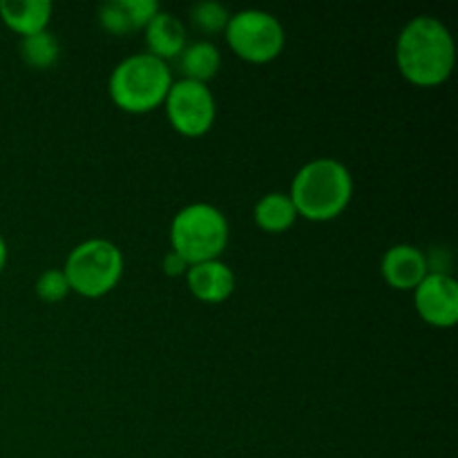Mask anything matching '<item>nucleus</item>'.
<instances>
[{"instance_id":"1","label":"nucleus","mask_w":458,"mask_h":458,"mask_svg":"<svg viewBox=\"0 0 458 458\" xmlns=\"http://www.w3.org/2000/svg\"><path fill=\"white\" fill-rule=\"evenodd\" d=\"M456 47L450 30L438 18L416 16L401 30L396 40V65L416 88H437L454 72Z\"/></svg>"},{"instance_id":"2","label":"nucleus","mask_w":458,"mask_h":458,"mask_svg":"<svg viewBox=\"0 0 458 458\" xmlns=\"http://www.w3.org/2000/svg\"><path fill=\"white\" fill-rule=\"evenodd\" d=\"M289 197L298 210V217L307 222H331L352 204V170L331 157L307 161L295 173Z\"/></svg>"},{"instance_id":"3","label":"nucleus","mask_w":458,"mask_h":458,"mask_svg":"<svg viewBox=\"0 0 458 458\" xmlns=\"http://www.w3.org/2000/svg\"><path fill=\"white\" fill-rule=\"evenodd\" d=\"M173 85L168 63L141 52L123 58L107 79V94L119 110L128 114H148L164 106Z\"/></svg>"},{"instance_id":"4","label":"nucleus","mask_w":458,"mask_h":458,"mask_svg":"<svg viewBox=\"0 0 458 458\" xmlns=\"http://www.w3.org/2000/svg\"><path fill=\"white\" fill-rule=\"evenodd\" d=\"M228 237L231 228L226 215L217 206L204 201L183 206L170 224V244L174 253L186 259L188 267L222 258Z\"/></svg>"},{"instance_id":"5","label":"nucleus","mask_w":458,"mask_h":458,"mask_svg":"<svg viewBox=\"0 0 458 458\" xmlns=\"http://www.w3.org/2000/svg\"><path fill=\"white\" fill-rule=\"evenodd\" d=\"M63 273L72 293L89 300L103 298L123 277V253L114 242L92 237L70 250Z\"/></svg>"},{"instance_id":"6","label":"nucleus","mask_w":458,"mask_h":458,"mask_svg":"<svg viewBox=\"0 0 458 458\" xmlns=\"http://www.w3.org/2000/svg\"><path fill=\"white\" fill-rule=\"evenodd\" d=\"M226 43L237 58L253 65H267L276 61L286 43L280 18L262 9H244L231 13L226 25Z\"/></svg>"},{"instance_id":"7","label":"nucleus","mask_w":458,"mask_h":458,"mask_svg":"<svg viewBox=\"0 0 458 458\" xmlns=\"http://www.w3.org/2000/svg\"><path fill=\"white\" fill-rule=\"evenodd\" d=\"M165 116L174 132L188 139H199L210 132L217 116V103L208 85L197 81H173L164 101Z\"/></svg>"},{"instance_id":"8","label":"nucleus","mask_w":458,"mask_h":458,"mask_svg":"<svg viewBox=\"0 0 458 458\" xmlns=\"http://www.w3.org/2000/svg\"><path fill=\"white\" fill-rule=\"evenodd\" d=\"M411 293L416 313L429 327L450 329L458 322V284L450 273L429 271Z\"/></svg>"},{"instance_id":"9","label":"nucleus","mask_w":458,"mask_h":458,"mask_svg":"<svg viewBox=\"0 0 458 458\" xmlns=\"http://www.w3.org/2000/svg\"><path fill=\"white\" fill-rule=\"evenodd\" d=\"M383 280L396 291H414L429 273V258L414 244H394L380 259Z\"/></svg>"},{"instance_id":"10","label":"nucleus","mask_w":458,"mask_h":458,"mask_svg":"<svg viewBox=\"0 0 458 458\" xmlns=\"http://www.w3.org/2000/svg\"><path fill=\"white\" fill-rule=\"evenodd\" d=\"M188 291L204 304H222L235 291V273L222 259L192 264L186 271Z\"/></svg>"},{"instance_id":"11","label":"nucleus","mask_w":458,"mask_h":458,"mask_svg":"<svg viewBox=\"0 0 458 458\" xmlns=\"http://www.w3.org/2000/svg\"><path fill=\"white\" fill-rule=\"evenodd\" d=\"M159 9L157 0H110L98 7V25L107 34L128 36L137 30H146Z\"/></svg>"},{"instance_id":"12","label":"nucleus","mask_w":458,"mask_h":458,"mask_svg":"<svg viewBox=\"0 0 458 458\" xmlns=\"http://www.w3.org/2000/svg\"><path fill=\"white\" fill-rule=\"evenodd\" d=\"M143 31H146L148 54H152V56L159 58V61L164 63L179 58V54H182L188 45V34L183 22L179 21L174 13L164 12V9H159V12L155 13V18L148 22Z\"/></svg>"},{"instance_id":"13","label":"nucleus","mask_w":458,"mask_h":458,"mask_svg":"<svg viewBox=\"0 0 458 458\" xmlns=\"http://www.w3.org/2000/svg\"><path fill=\"white\" fill-rule=\"evenodd\" d=\"M54 4L49 0H3L0 21L21 38L47 30Z\"/></svg>"},{"instance_id":"14","label":"nucleus","mask_w":458,"mask_h":458,"mask_svg":"<svg viewBox=\"0 0 458 458\" xmlns=\"http://www.w3.org/2000/svg\"><path fill=\"white\" fill-rule=\"evenodd\" d=\"M295 219H298V210H295L289 192H268L253 208L255 226L271 235L286 233L293 226Z\"/></svg>"},{"instance_id":"15","label":"nucleus","mask_w":458,"mask_h":458,"mask_svg":"<svg viewBox=\"0 0 458 458\" xmlns=\"http://www.w3.org/2000/svg\"><path fill=\"white\" fill-rule=\"evenodd\" d=\"M177 61L183 79L208 85V81H213L222 67V54L210 40H195L186 45Z\"/></svg>"},{"instance_id":"16","label":"nucleus","mask_w":458,"mask_h":458,"mask_svg":"<svg viewBox=\"0 0 458 458\" xmlns=\"http://www.w3.org/2000/svg\"><path fill=\"white\" fill-rule=\"evenodd\" d=\"M18 49H21V58L25 61V65L34 67V70H49L56 65L58 56H61V45H58L56 36L47 30L21 38Z\"/></svg>"},{"instance_id":"17","label":"nucleus","mask_w":458,"mask_h":458,"mask_svg":"<svg viewBox=\"0 0 458 458\" xmlns=\"http://www.w3.org/2000/svg\"><path fill=\"white\" fill-rule=\"evenodd\" d=\"M188 13H191V22L195 25V30L201 34H219L226 30L228 21H231V12L215 0L195 3Z\"/></svg>"},{"instance_id":"18","label":"nucleus","mask_w":458,"mask_h":458,"mask_svg":"<svg viewBox=\"0 0 458 458\" xmlns=\"http://www.w3.org/2000/svg\"><path fill=\"white\" fill-rule=\"evenodd\" d=\"M34 289L40 302L45 304H58L67 298V293H72L63 268H47V271L40 273Z\"/></svg>"},{"instance_id":"19","label":"nucleus","mask_w":458,"mask_h":458,"mask_svg":"<svg viewBox=\"0 0 458 458\" xmlns=\"http://www.w3.org/2000/svg\"><path fill=\"white\" fill-rule=\"evenodd\" d=\"M161 268H164V273L168 277H179V276H186L188 264L182 255H177L174 250H168L164 258V264H161Z\"/></svg>"},{"instance_id":"20","label":"nucleus","mask_w":458,"mask_h":458,"mask_svg":"<svg viewBox=\"0 0 458 458\" xmlns=\"http://www.w3.org/2000/svg\"><path fill=\"white\" fill-rule=\"evenodd\" d=\"M7 255H9L7 242H4V237L0 235V273H3L4 267H7Z\"/></svg>"}]
</instances>
